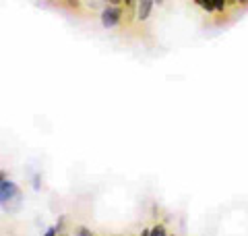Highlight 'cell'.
<instances>
[{
	"label": "cell",
	"mask_w": 248,
	"mask_h": 236,
	"mask_svg": "<svg viewBox=\"0 0 248 236\" xmlns=\"http://www.w3.org/2000/svg\"><path fill=\"white\" fill-rule=\"evenodd\" d=\"M151 234H153V236H164V234H166V228H164V224L153 226V228H151Z\"/></svg>",
	"instance_id": "cell-4"
},
{
	"label": "cell",
	"mask_w": 248,
	"mask_h": 236,
	"mask_svg": "<svg viewBox=\"0 0 248 236\" xmlns=\"http://www.w3.org/2000/svg\"><path fill=\"white\" fill-rule=\"evenodd\" d=\"M157 2H164V0H157Z\"/></svg>",
	"instance_id": "cell-8"
},
{
	"label": "cell",
	"mask_w": 248,
	"mask_h": 236,
	"mask_svg": "<svg viewBox=\"0 0 248 236\" xmlns=\"http://www.w3.org/2000/svg\"><path fill=\"white\" fill-rule=\"evenodd\" d=\"M79 234H81V236H87V234H91V232L87 230V228H81V230H79Z\"/></svg>",
	"instance_id": "cell-6"
},
{
	"label": "cell",
	"mask_w": 248,
	"mask_h": 236,
	"mask_svg": "<svg viewBox=\"0 0 248 236\" xmlns=\"http://www.w3.org/2000/svg\"><path fill=\"white\" fill-rule=\"evenodd\" d=\"M153 2H155V0H139V4H137V19L139 21L149 19L151 9H153Z\"/></svg>",
	"instance_id": "cell-3"
},
{
	"label": "cell",
	"mask_w": 248,
	"mask_h": 236,
	"mask_svg": "<svg viewBox=\"0 0 248 236\" xmlns=\"http://www.w3.org/2000/svg\"><path fill=\"white\" fill-rule=\"evenodd\" d=\"M102 25L104 27H116L120 23V19H122V9H120V4H108L106 9L102 11Z\"/></svg>",
	"instance_id": "cell-1"
},
{
	"label": "cell",
	"mask_w": 248,
	"mask_h": 236,
	"mask_svg": "<svg viewBox=\"0 0 248 236\" xmlns=\"http://www.w3.org/2000/svg\"><path fill=\"white\" fill-rule=\"evenodd\" d=\"M15 197H19V186L11 180L2 178V183H0V201H2V205H6V201L15 199Z\"/></svg>",
	"instance_id": "cell-2"
},
{
	"label": "cell",
	"mask_w": 248,
	"mask_h": 236,
	"mask_svg": "<svg viewBox=\"0 0 248 236\" xmlns=\"http://www.w3.org/2000/svg\"><path fill=\"white\" fill-rule=\"evenodd\" d=\"M66 4L71 6V9H79V6H81V4H79V0H66Z\"/></svg>",
	"instance_id": "cell-5"
},
{
	"label": "cell",
	"mask_w": 248,
	"mask_h": 236,
	"mask_svg": "<svg viewBox=\"0 0 248 236\" xmlns=\"http://www.w3.org/2000/svg\"><path fill=\"white\" fill-rule=\"evenodd\" d=\"M133 2H135V0H124V4H128V6L133 4Z\"/></svg>",
	"instance_id": "cell-7"
}]
</instances>
